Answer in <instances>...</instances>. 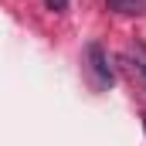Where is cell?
<instances>
[{
  "label": "cell",
  "mask_w": 146,
  "mask_h": 146,
  "mask_svg": "<svg viewBox=\"0 0 146 146\" xmlns=\"http://www.w3.org/2000/svg\"><path fill=\"white\" fill-rule=\"evenodd\" d=\"M85 54H88V72H92L95 88H109L112 82H115V75H112V68H109V58H106L102 44H88Z\"/></svg>",
  "instance_id": "obj_1"
},
{
  "label": "cell",
  "mask_w": 146,
  "mask_h": 146,
  "mask_svg": "<svg viewBox=\"0 0 146 146\" xmlns=\"http://www.w3.org/2000/svg\"><path fill=\"white\" fill-rule=\"evenodd\" d=\"M109 10H115V14H146V0H109Z\"/></svg>",
  "instance_id": "obj_2"
},
{
  "label": "cell",
  "mask_w": 146,
  "mask_h": 146,
  "mask_svg": "<svg viewBox=\"0 0 146 146\" xmlns=\"http://www.w3.org/2000/svg\"><path fill=\"white\" fill-rule=\"evenodd\" d=\"M44 7L54 10V14H61V10H68V0H44Z\"/></svg>",
  "instance_id": "obj_4"
},
{
  "label": "cell",
  "mask_w": 146,
  "mask_h": 146,
  "mask_svg": "<svg viewBox=\"0 0 146 146\" xmlns=\"http://www.w3.org/2000/svg\"><path fill=\"white\" fill-rule=\"evenodd\" d=\"M143 129H146V115H143Z\"/></svg>",
  "instance_id": "obj_5"
},
{
  "label": "cell",
  "mask_w": 146,
  "mask_h": 146,
  "mask_svg": "<svg viewBox=\"0 0 146 146\" xmlns=\"http://www.w3.org/2000/svg\"><path fill=\"white\" fill-rule=\"evenodd\" d=\"M133 72H139V78L146 85V48H139V44H136V65H133Z\"/></svg>",
  "instance_id": "obj_3"
}]
</instances>
